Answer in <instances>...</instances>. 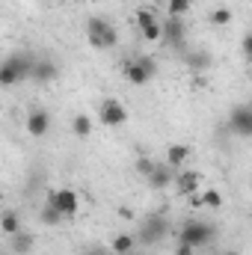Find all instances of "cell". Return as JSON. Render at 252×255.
Returning <instances> with one entry per match:
<instances>
[{"label": "cell", "mask_w": 252, "mask_h": 255, "mask_svg": "<svg viewBox=\"0 0 252 255\" xmlns=\"http://www.w3.org/2000/svg\"><path fill=\"white\" fill-rule=\"evenodd\" d=\"M214 238H217V229H214L208 220H187V223L181 226L178 244H187L193 250H202V247L214 244Z\"/></svg>", "instance_id": "3"}, {"label": "cell", "mask_w": 252, "mask_h": 255, "mask_svg": "<svg viewBox=\"0 0 252 255\" xmlns=\"http://www.w3.org/2000/svg\"><path fill=\"white\" fill-rule=\"evenodd\" d=\"M45 202H51L60 214H63V220H71V217H77V211H80V196L71 190V187H60V190H51L48 193V199Z\"/></svg>", "instance_id": "5"}, {"label": "cell", "mask_w": 252, "mask_h": 255, "mask_svg": "<svg viewBox=\"0 0 252 255\" xmlns=\"http://www.w3.org/2000/svg\"><path fill=\"white\" fill-rule=\"evenodd\" d=\"M33 244H36V238H33L30 232H24V229L15 232V235L9 238V250H12L15 255H30L33 253Z\"/></svg>", "instance_id": "15"}, {"label": "cell", "mask_w": 252, "mask_h": 255, "mask_svg": "<svg viewBox=\"0 0 252 255\" xmlns=\"http://www.w3.org/2000/svg\"><path fill=\"white\" fill-rule=\"evenodd\" d=\"M24 128H27L30 136H48V130H51V113L45 107H33L27 113V119H24Z\"/></svg>", "instance_id": "10"}, {"label": "cell", "mask_w": 252, "mask_h": 255, "mask_svg": "<svg viewBox=\"0 0 252 255\" xmlns=\"http://www.w3.org/2000/svg\"><path fill=\"white\" fill-rule=\"evenodd\" d=\"M166 232H169V223H166L163 217H148V220L139 226L136 244H145V247H151V244L163 241V238H166Z\"/></svg>", "instance_id": "6"}, {"label": "cell", "mask_w": 252, "mask_h": 255, "mask_svg": "<svg viewBox=\"0 0 252 255\" xmlns=\"http://www.w3.org/2000/svg\"><path fill=\"white\" fill-rule=\"evenodd\" d=\"M223 255H241V253L238 250H229V253H223Z\"/></svg>", "instance_id": "28"}, {"label": "cell", "mask_w": 252, "mask_h": 255, "mask_svg": "<svg viewBox=\"0 0 252 255\" xmlns=\"http://www.w3.org/2000/svg\"><path fill=\"white\" fill-rule=\"evenodd\" d=\"M160 39L169 48H184V39H187L184 18H166V24H160Z\"/></svg>", "instance_id": "9"}, {"label": "cell", "mask_w": 252, "mask_h": 255, "mask_svg": "<svg viewBox=\"0 0 252 255\" xmlns=\"http://www.w3.org/2000/svg\"><path fill=\"white\" fill-rule=\"evenodd\" d=\"M151 169H154V160H151V157H145V154H142V157H136V163H133V172H136V175H142V178H145Z\"/></svg>", "instance_id": "25"}, {"label": "cell", "mask_w": 252, "mask_h": 255, "mask_svg": "<svg viewBox=\"0 0 252 255\" xmlns=\"http://www.w3.org/2000/svg\"><path fill=\"white\" fill-rule=\"evenodd\" d=\"M0 232L3 235H15V232H21V217H18V211H0Z\"/></svg>", "instance_id": "18"}, {"label": "cell", "mask_w": 252, "mask_h": 255, "mask_svg": "<svg viewBox=\"0 0 252 255\" xmlns=\"http://www.w3.org/2000/svg\"><path fill=\"white\" fill-rule=\"evenodd\" d=\"M0 211H3V208H0Z\"/></svg>", "instance_id": "30"}, {"label": "cell", "mask_w": 252, "mask_h": 255, "mask_svg": "<svg viewBox=\"0 0 252 255\" xmlns=\"http://www.w3.org/2000/svg\"><path fill=\"white\" fill-rule=\"evenodd\" d=\"M86 39H89V45H92L95 51H110V48L119 45L116 27H113L107 18H101V15H92V18L86 21Z\"/></svg>", "instance_id": "1"}, {"label": "cell", "mask_w": 252, "mask_h": 255, "mask_svg": "<svg viewBox=\"0 0 252 255\" xmlns=\"http://www.w3.org/2000/svg\"><path fill=\"white\" fill-rule=\"evenodd\" d=\"M60 77V68L54 60H45V57H39V60H33V68H30V80H36V83H54Z\"/></svg>", "instance_id": "12"}, {"label": "cell", "mask_w": 252, "mask_h": 255, "mask_svg": "<svg viewBox=\"0 0 252 255\" xmlns=\"http://www.w3.org/2000/svg\"><path fill=\"white\" fill-rule=\"evenodd\" d=\"M136 27H139L145 42H157L160 39V21H157V15L151 9H139L136 12Z\"/></svg>", "instance_id": "11"}, {"label": "cell", "mask_w": 252, "mask_h": 255, "mask_svg": "<svg viewBox=\"0 0 252 255\" xmlns=\"http://www.w3.org/2000/svg\"><path fill=\"white\" fill-rule=\"evenodd\" d=\"M223 208V193L220 190H214V187H208V190H202L199 193V208Z\"/></svg>", "instance_id": "22"}, {"label": "cell", "mask_w": 252, "mask_h": 255, "mask_svg": "<svg viewBox=\"0 0 252 255\" xmlns=\"http://www.w3.org/2000/svg\"><path fill=\"white\" fill-rule=\"evenodd\" d=\"M71 133L80 136V139H86V136L92 133V119H89L86 113H77V116L71 119Z\"/></svg>", "instance_id": "20"}, {"label": "cell", "mask_w": 252, "mask_h": 255, "mask_svg": "<svg viewBox=\"0 0 252 255\" xmlns=\"http://www.w3.org/2000/svg\"><path fill=\"white\" fill-rule=\"evenodd\" d=\"M175 172H178V169H172L169 163H154V169L145 175V181H148V187H151V190H166V187L172 184Z\"/></svg>", "instance_id": "14"}, {"label": "cell", "mask_w": 252, "mask_h": 255, "mask_svg": "<svg viewBox=\"0 0 252 255\" xmlns=\"http://www.w3.org/2000/svg\"><path fill=\"white\" fill-rule=\"evenodd\" d=\"M98 119H101V125H107V128H122V125L127 122L125 104H122V101H116V98H107V101H101Z\"/></svg>", "instance_id": "7"}, {"label": "cell", "mask_w": 252, "mask_h": 255, "mask_svg": "<svg viewBox=\"0 0 252 255\" xmlns=\"http://www.w3.org/2000/svg\"><path fill=\"white\" fill-rule=\"evenodd\" d=\"M89 255H101V253H89Z\"/></svg>", "instance_id": "29"}, {"label": "cell", "mask_w": 252, "mask_h": 255, "mask_svg": "<svg viewBox=\"0 0 252 255\" xmlns=\"http://www.w3.org/2000/svg\"><path fill=\"white\" fill-rule=\"evenodd\" d=\"M133 247H136V238H133V235H116V238L110 241V250L116 255H130Z\"/></svg>", "instance_id": "19"}, {"label": "cell", "mask_w": 252, "mask_h": 255, "mask_svg": "<svg viewBox=\"0 0 252 255\" xmlns=\"http://www.w3.org/2000/svg\"><path fill=\"white\" fill-rule=\"evenodd\" d=\"M250 54H252V36L247 33V36H244V57L250 60Z\"/></svg>", "instance_id": "26"}, {"label": "cell", "mask_w": 252, "mask_h": 255, "mask_svg": "<svg viewBox=\"0 0 252 255\" xmlns=\"http://www.w3.org/2000/svg\"><path fill=\"white\" fill-rule=\"evenodd\" d=\"M190 9H193V0H166V12H169V18H184Z\"/></svg>", "instance_id": "23"}, {"label": "cell", "mask_w": 252, "mask_h": 255, "mask_svg": "<svg viewBox=\"0 0 252 255\" xmlns=\"http://www.w3.org/2000/svg\"><path fill=\"white\" fill-rule=\"evenodd\" d=\"M193 253H196V250L187 247V244H178V247H175V255H193Z\"/></svg>", "instance_id": "27"}, {"label": "cell", "mask_w": 252, "mask_h": 255, "mask_svg": "<svg viewBox=\"0 0 252 255\" xmlns=\"http://www.w3.org/2000/svg\"><path fill=\"white\" fill-rule=\"evenodd\" d=\"M199 184H202V175L196 169H178L175 178H172V187L181 193V196H193L199 193Z\"/></svg>", "instance_id": "13"}, {"label": "cell", "mask_w": 252, "mask_h": 255, "mask_svg": "<svg viewBox=\"0 0 252 255\" xmlns=\"http://www.w3.org/2000/svg\"><path fill=\"white\" fill-rule=\"evenodd\" d=\"M30 68H33V60L27 54H12L0 63V89H9L15 83H24L30 80Z\"/></svg>", "instance_id": "2"}, {"label": "cell", "mask_w": 252, "mask_h": 255, "mask_svg": "<svg viewBox=\"0 0 252 255\" xmlns=\"http://www.w3.org/2000/svg\"><path fill=\"white\" fill-rule=\"evenodd\" d=\"M154 74H157V60L148 54H139L125 63V77L133 86H145L148 80H154Z\"/></svg>", "instance_id": "4"}, {"label": "cell", "mask_w": 252, "mask_h": 255, "mask_svg": "<svg viewBox=\"0 0 252 255\" xmlns=\"http://www.w3.org/2000/svg\"><path fill=\"white\" fill-rule=\"evenodd\" d=\"M187 65L193 68V71H208V68H211V54L196 51V54H190L187 57Z\"/></svg>", "instance_id": "24"}, {"label": "cell", "mask_w": 252, "mask_h": 255, "mask_svg": "<svg viewBox=\"0 0 252 255\" xmlns=\"http://www.w3.org/2000/svg\"><path fill=\"white\" fill-rule=\"evenodd\" d=\"M187 157H190V145H181V142H172V145L166 148V163H169L172 169H181Z\"/></svg>", "instance_id": "16"}, {"label": "cell", "mask_w": 252, "mask_h": 255, "mask_svg": "<svg viewBox=\"0 0 252 255\" xmlns=\"http://www.w3.org/2000/svg\"><path fill=\"white\" fill-rule=\"evenodd\" d=\"M229 130H232L235 136H244V139L252 136V107L250 104H241V107L232 110V116H229Z\"/></svg>", "instance_id": "8"}, {"label": "cell", "mask_w": 252, "mask_h": 255, "mask_svg": "<svg viewBox=\"0 0 252 255\" xmlns=\"http://www.w3.org/2000/svg\"><path fill=\"white\" fill-rule=\"evenodd\" d=\"M232 9L229 6H217V9H211V15H208V21L214 24V27H229L232 24Z\"/></svg>", "instance_id": "21"}, {"label": "cell", "mask_w": 252, "mask_h": 255, "mask_svg": "<svg viewBox=\"0 0 252 255\" xmlns=\"http://www.w3.org/2000/svg\"><path fill=\"white\" fill-rule=\"evenodd\" d=\"M39 223H42V226H48V229H57V226H63V214H60L51 202H45V205H42V211H39Z\"/></svg>", "instance_id": "17"}]
</instances>
